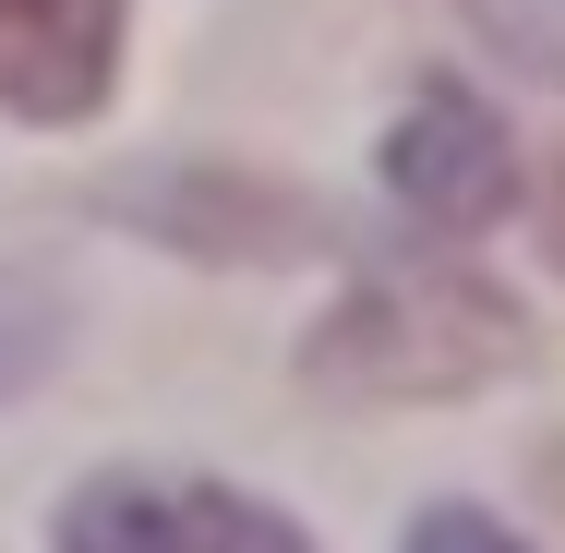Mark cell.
Returning a JSON list of instances; mask_svg holds the SVG:
<instances>
[{
  "label": "cell",
  "mask_w": 565,
  "mask_h": 553,
  "mask_svg": "<svg viewBox=\"0 0 565 553\" xmlns=\"http://www.w3.org/2000/svg\"><path fill=\"white\" fill-rule=\"evenodd\" d=\"M542 241H554V265H565V169H554V193H542Z\"/></svg>",
  "instance_id": "cell-10"
},
{
  "label": "cell",
  "mask_w": 565,
  "mask_h": 553,
  "mask_svg": "<svg viewBox=\"0 0 565 553\" xmlns=\"http://www.w3.org/2000/svg\"><path fill=\"white\" fill-rule=\"evenodd\" d=\"M397 553H530V542H518L505 518H481V506H434V518H422Z\"/></svg>",
  "instance_id": "cell-8"
},
{
  "label": "cell",
  "mask_w": 565,
  "mask_h": 553,
  "mask_svg": "<svg viewBox=\"0 0 565 553\" xmlns=\"http://www.w3.org/2000/svg\"><path fill=\"white\" fill-rule=\"evenodd\" d=\"M385 205L422 241L505 228V205H518V132H505V109L481 85H457V73H422V97L385 132Z\"/></svg>",
  "instance_id": "cell-2"
},
{
  "label": "cell",
  "mask_w": 565,
  "mask_h": 553,
  "mask_svg": "<svg viewBox=\"0 0 565 553\" xmlns=\"http://www.w3.org/2000/svg\"><path fill=\"white\" fill-rule=\"evenodd\" d=\"M73 349V301L36 289V277H0V410L49 385V361Z\"/></svg>",
  "instance_id": "cell-6"
},
{
  "label": "cell",
  "mask_w": 565,
  "mask_h": 553,
  "mask_svg": "<svg viewBox=\"0 0 565 553\" xmlns=\"http://www.w3.org/2000/svg\"><path fill=\"white\" fill-rule=\"evenodd\" d=\"M469 24H481L505 61H530V73H565V0H469Z\"/></svg>",
  "instance_id": "cell-7"
},
{
  "label": "cell",
  "mask_w": 565,
  "mask_h": 553,
  "mask_svg": "<svg viewBox=\"0 0 565 553\" xmlns=\"http://www.w3.org/2000/svg\"><path fill=\"white\" fill-rule=\"evenodd\" d=\"M530 349H542L530 313L493 277H469V265H361L338 301L313 313L301 373L326 397H361V410H397V397H434L446 410V397L505 385Z\"/></svg>",
  "instance_id": "cell-1"
},
{
  "label": "cell",
  "mask_w": 565,
  "mask_h": 553,
  "mask_svg": "<svg viewBox=\"0 0 565 553\" xmlns=\"http://www.w3.org/2000/svg\"><path fill=\"white\" fill-rule=\"evenodd\" d=\"M61 553H313L277 506H253L241 481H193V469H97L61 506Z\"/></svg>",
  "instance_id": "cell-3"
},
{
  "label": "cell",
  "mask_w": 565,
  "mask_h": 553,
  "mask_svg": "<svg viewBox=\"0 0 565 553\" xmlns=\"http://www.w3.org/2000/svg\"><path fill=\"white\" fill-rule=\"evenodd\" d=\"M120 49H132V0H0V109L36 132L97 120Z\"/></svg>",
  "instance_id": "cell-5"
},
{
  "label": "cell",
  "mask_w": 565,
  "mask_h": 553,
  "mask_svg": "<svg viewBox=\"0 0 565 553\" xmlns=\"http://www.w3.org/2000/svg\"><path fill=\"white\" fill-rule=\"evenodd\" d=\"M530 493H542V506H554V518H565V422H554V434H542V445H530Z\"/></svg>",
  "instance_id": "cell-9"
},
{
  "label": "cell",
  "mask_w": 565,
  "mask_h": 553,
  "mask_svg": "<svg viewBox=\"0 0 565 553\" xmlns=\"http://www.w3.org/2000/svg\"><path fill=\"white\" fill-rule=\"evenodd\" d=\"M109 217L157 228L193 265H301L338 241L313 193L265 181V169H132V181H109Z\"/></svg>",
  "instance_id": "cell-4"
}]
</instances>
